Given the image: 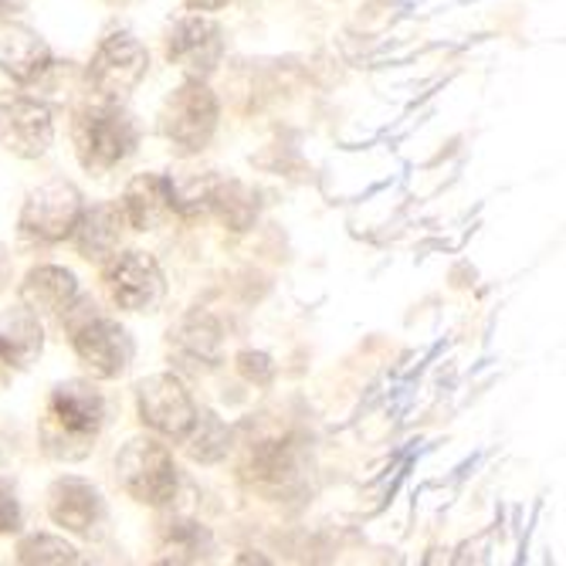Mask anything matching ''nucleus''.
Wrapping results in <instances>:
<instances>
[{"instance_id":"f257e3e1","label":"nucleus","mask_w":566,"mask_h":566,"mask_svg":"<svg viewBox=\"0 0 566 566\" xmlns=\"http://www.w3.org/2000/svg\"><path fill=\"white\" fill-rule=\"evenodd\" d=\"M102 418H106L102 394L88 380H69L51 390L41 421V448L59 461H78L92 451Z\"/></svg>"},{"instance_id":"f03ea898","label":"nucleus","mask_w":566,"mask_h":566,"mask_svg":"<svg viewBox=\"0 0 566 566\" xmlns=\"http://www.w3.org/2000/svg\"><path fill=\"white\" fill-rule=\"evenodd\" d=\"M72 139H75L78 164L92 174H106V170L119 167L133 153L136 123L119 102L98 98L75 113Z\"/></svg>"},{"instance_id":"7ed1b4c3","label":"nucleus","mask_w":566,"mask_h":566,"mask_svg":"<svg viewBox=\"0 0 566 566\" xmlns=\"http://www.w3.org/2000/svg\"><path fill=\"white\" fill-rule=\"evenodd\" d=\"M218 129V98L200 78H187L174 88L160 109V133L180 157H193L211 143Z\"/></svg>"},{"instance_id":"20e7f679","label":"nucleus","mask_w":566,"mask_h":566,"mask_svg":"<svg viewBox=\"0 0 566 566\" xmlns=\"http://www.w3.org/2000/svg\"><path fill=\"white\" fill-rule=\"evenodd\" d=\"M116 482L143 505H164L177 492L174 454L157 438H133L116 458Z\"/></svg>"},{"instance_id":"39448f33","label":"nucleus","mask_w":566,"mask_h":566,"mask_svg":"<svg viewBox=\"0 0 566 566\" xmlns=\"http://www.w3.org/2000/svg\"><path fill=\"white\" fill-rule=\"evenodd\" d=\"M146 69H149L146 48L133 34L116 31L95 48V55L88 62V85L95 88L98 98L123 102L143 82Z\"/></svg>"},{"instance_id":"423d86ee","label":"nucleus","mask_w":566,"mask_h":566,"mask_svg":"<svg viewBox=\"0 0 566 566\" xmlns=\"http://www.w3.org/2000/svg\"><path fill=\"white\" fill-rule=\"evenodd\" d=\"M82 214V193L69 180H48L34 187L24 200L21 211V231L34 241H65L75 231V221Z\"/></svg>"},{"instance_id":"0eeeda50","label":"nucleus","mask_w":566,"mask_h":566,"mask_svg":"<svg viewBox=\"0 0 566 566\" xmlns=\"http://www.w3.org/2000/svg\"><path fill=\"white\" fill-rule=\"evenodd\" d=\"M69 326H72V346L92 377L113 380L129 367L133 339L116 319L88 313L82 323H69Z\"/></svg>"},{"instance_id":"6e6552de","label":"nucleus","mask_w":566,"mask_h":566,"mask_svg":"<svg viewBox=\"0 0 566 566\" xmlns=\"http://www.w3.org/2000/svg\"><path fill=\"white\" fill-rule=\"evenodd\" d=\"M136 403H139V421L170 441H184L197 421V407L187 387L174 374L146 377L136 390Z\"/></svg>"},{"instance_id":"1a4fd4ad","label":"nucleus","mask_w":566,"mask_h":566,"mask_svg":"<svg viewBox=\"0 0 566 566\" xmlns=\"http://www.w3.org/2000/svg\"><path fill=\"white\" fill-rule=\"evenodd\" d=\"M106 289L126 313H153L164 298L167 282L160 265L146 251H126L116 254L113 265L106 269Z\"/></svg>"},{"instance_id":"9d476101","label":"nucleus","mask_w":566,"mask_h":566,"mask_svg":"<svg viewBox=\"0 0 566 566\" xmlns=\"http://www.w3.org/2000/svg\"><path fill=\"white\" fill-rule=\"evenodd\" d=\"M55 139V123L38 98L8 95L0 98V146L21 160H38Z\"/></svg>"},{"instance_id":"9b49d317","label":"nucleus","mask_w":566,"mask_h":566,"mask_svg":"<svg viewBox=\"0 0 566 566\" xmlns=\"http://www.w3.org/2000/svg\"><path fill=\"white\" fill-rule=\"evenodd\" d=\"M224 51L221 28L211 18H180L167 31V59L187 72V78H208Z\"/></svg>"},{"instance_id":"f8f14e48","label":"nucleus","mask_w":566,"mask_h":566,"mask_svg":"<svg viewBox=\"0 0 566 566\" xmlns=\"http://www.w3.org/2000/svg\"><path fill=\"white\" fill-rule=\"evenodd\" d=\"M123 214L126 224L136 231H153L164 228L170 218H184V203L180 190L170 177L160 174H139L123 197Z\"/></svg>"},{"instance_id":"ddd939ff","label":"nucleus","mask_w":566,"mask_h":566,"mask_svg":"<svg viewBox=\"0 0 566 566\" xmlns=\"http://www.w3.org/2000/svg\"><path fill=\"white\" fill-rule=\"evenodd\" d=\"M48 512L69 533L88 536L102 523V516H106V502H102L98 489L88 485L85 479L65 475L48 489Z\"/></svg>"},{"instance_id":"4468645a","label":"nucleus","mask_w":566,"mask_h":566,"mask_svg":"<svg viewBox=\"0 0 566 566\" xmlns=\"http://www.w3.org/2000/svg\"><path fill=\"white\" fill-rule=\"evenodd\" d=\"M126 228V214L123 203H95L92 211L82 208L78 221H75V244L78 254L88 262H106L109 254L119 251V238Z\"/></svg>"},{"instance_id":"2eb2a0df","label":"nucleus","mask_w":566,"mask_h":566,"mask_svg":"<svg viewBox=\"0 0 566 566\" xmlns=\"http://www.w3.org/2000/svg\"><path fill=\"white\" fill-rule=\"evenodd\" d=\"M51 69L48 44L24 24H11L0 31V72H8L14 82L28 85Z\"/></svg>"},{"instance_id":"dca6fc26","label":"nucleus","mask_w":566,"mask_h":566,"mask_svg":"<svg viewBox=\"0 0 566 566\" xmlns=\"http://www.w3.org/2000/svg\"><path fill=\"white\" fill-rule=\"evenodd\" d=\"M78 298V282L69 269L59 265H41L31 269L21 285V302L38 316H62Z\"/></svg>"},{"instance_id":"f3484780","label":"nucleus","mask_w":566,"mask_h":566,"mask_svg":"<svg viewBox=\"0 0 566 566\" xmlns=\"http://www.w3.org/2000/svg\"><path fill=\"white\" fill-rule=\"evenodd\" d=\"M41 349H44V329H41L38 313H31L24 302L14 308H4V313H0V359L24 370L41 356Z\"/></svg>"},{"instance_id":"a211bd4d","label":"nucleus","mask_w":566,"mask_h":566,"mask_svg":"<svg viewBox=\"0 0 566 566\" xmlns=\"http://www.w3.org/2000/svg\"><path fill=\"white\" fill-rule=\"evenodd\" d=\"M228 441H231V434H228V428L214 415H197L193 428L184 438L187 454L193 461H218V458H224L228 454Z\"/></svg>"},{"instance_id":"6ab92c4d","label":"nucleus","mask_w":566,"mask_h":566,"mask_svg":"<svg viewBox=\"0 0 566 566\" xmlns=\"http://www.w3.org/2000/svg\"><path fill=\"white\" fill-rule=\"evenodd\" d=\"M18 559L21 563H75L78 553L59 536H28L18 546Z\"/></svg>"},{"instance_id":"aec40b11","label":"nucleus","mask_w":566,"mask_h":566,"mask_svg":"<svg viewBox=\"0 0 566 566\" xmlns=\"http://www.w3.org/2000/svg\"><path fill=\"white\" fill-rule=\"evenodd\" d=\"M21 526V505L11 492H0V533H14Z\"/></svg>"},{"instance_id":"412c9836","label":"nucleus","mask_w":566,"mask_h":566,"mask_svg":"<svg viewBox=\"0 0 566 566\" xmlns=\"http://www.w3.org/2000/svg\"><path fill=\"white\" fill-rule=\"evenodd\" d=\"M238 364H241V374H244L248 380H254V377H259V380L265 384V377H262L259 370L272 374V364H269V356H262V353H241V356H238Z\"/></svg>"},{"instance_id":"4be33fe9","label":"nucleus","mask_w":566,"mask_h":566,"mask_svg":"<svg viewBox=\"0 0 566 566\" xmlns=\"http://www.w3.org/2000/svg\"><path fill=\"white\" fill-rule=\"evenodd\" d=\"M187 4H190L193 11H221V8L231 4V0H187Z\"/></svg>"}]
</instances>
